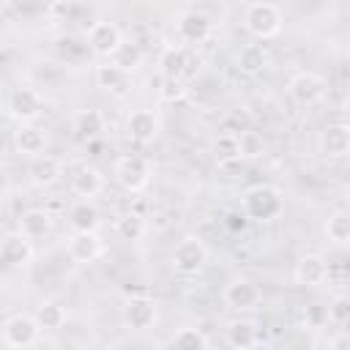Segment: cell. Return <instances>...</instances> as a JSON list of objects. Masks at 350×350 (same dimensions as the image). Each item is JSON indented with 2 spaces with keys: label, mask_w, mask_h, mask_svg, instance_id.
I'll return each instance as SVG.
<instances>
[{
  "label": "cell",
  "mask_w": 350,
  "mask_h": 350,
  "mask_svg": "<svg viewBox=\"0 0 350 350\" xmlns=\"http://www.w3.org/2000/svg\"><path fill=\"white\" fill-rule=\"evenodd\" d=\"M33 317L38 320V325L44 331H60L66 325V309L57 301H41L36 306V314Z\"/></svg>",
  "instance_id": "d4e9b609"
},
{
  "label": "cell",
  "mask_w": 350,
  "mask_h": 350,
  "mask_svg": "<svg viewBox=\"0 0 350 350\" xmlns=\"http://www.w3.org/2000/svg\"><path fill=\"white\" fill-rule=\"evenodd\" d=\"M101 249L98 232H74L68 241V254L74 262H93L101 257Z\"/></svg>",
  "instance_id": "ffe728a7"
},
{
  "label": "cell",
  "mask_w": 350,
  "mask_h": 350,
  "mask_svg": "<svg viewBox=\"0 0 350 350\" xmlns=\"http://www.w3.org/2000/svg\"><path fill=\"white\" fill-rule=\"evenodd\" d=\"M224 336H227V345H230V347L246 350V347H254V345L260 342V328H257V323L249 320V317H235V320L227 323Z\"/></svg>",
  "instance_id": "2e32d148"
},
{
  "label": "cell",
  "mask_w": 350,
  "mask_h": 350,
  "mask_svg": "<svg viewBox=\"0 0 350 350\" xmlns=\"http://www.w3.org/2000/svg\"><path fill=\"white\" fill-rule=\"evenodd\" d=\"M243 27L249 36H254L260 41L273 38L282 30V11L273 3H252L243 14Z\"/></svg>",
  "instance_id": "3957f363"
},
{
  "label": "cell",
  "mask_w": 350,
  "mask_h": 350,
  "mask_svg": "<svg viewBox=\"0 0 350 350\" xmlns=\"http://www.w3.org/2000/svg\"><path fill=\"white\" fill-rule=\"evenodd\" d=\"M0 260L8 268H25V265H30V260H33V238L25 235L22 230L5 232L3 241H0Z\"/></svg>",
  "instance_id": "9c48e42d"
},
{
  "label": "cell",
  "mask_w": 350,
  "mask_h": 350,
  "mask_svg": "<svg viewBox=\"0 0 350 350\" xmlns=\"http://www.w3.org/2000/svg\"><path fill=\"white\" fill-rule=\"evenodd\" d=\"M216 153H219V159L227 164V161H241V156H238V134H221L219 139H216Z\"/></svg>",
  "instance_id": "836d02e7"
},
{
  "label": "cell",
  "mask_w": 350,
  "mask_h": 350,
  "mask_svg": "<svg viewBox=\"0 0 350 350\" xmlns=\"http://www.w3.org/2000/svg\"><path fill=\"white\" fill-rule=\"evenodd\" d=\"M282 208H284V200H282V191L276 186L260 183V186H254L243 194V211H246L249 219L271 221L282 213Z\"/></svg>",
  "instance_id": "6da1fadb"
},
{
  "label": "cell",
  "mask_w": 350,
  "mask_h": 350,
  "mask_svg": "<svg viewBox=\"0 0 350 350\" xmlns=\"http://www.w3.org/2000/svg\"><path fill=\"white\" fill-rule=\"evenodd\" d=\"M101 189H104V178H101V172H98L96 167L82 164V167L74 170V175H71V191H74L77 197L93 200V197L101 194Z\"/></svg>",
  "instance_id": "ac0fdd59"
},
{
  "label": "cell",
  "mask_w": 350,
  "mask_h": 350,
  "mask_svg": "<svg viewBox=\"0 0 350 350\" xmlns=\"http://www.w3.org/2000/svg\"><path fill=\"white\" fill-rule=\"evenodd\" d=\"M304 317H306V325H309V328H323V325H328V320H331L328 306H320V304L309 306Z\"/></svg>",
  "instance_id": "8d00e7d4"
},
{
  "label": "cell",
  "mask_w": 350,
  "mask_h": 350,
  "mask_svg": "<svg viewBox=\"0 0 350 350\" xmlns=\"http://www.w3.org/2000/svg\"><path fill=\"white\" fill-rule=\"evenodd\" d=\"M115 180L126 191H142L150 183V161L139 153H126L115 164Z\"/></svg>",
  "instance_id": "5b68a950"
},
{
  "label": "cell",
  "mask_w": 350,
  "mask_h": 350,
  "mask_svg": "<svg viewBox=\"0 0 350 350\" xmlns=\"http://www.w3.org/2000/svg\"><path fill=\"white\" fill-rule=\"evenodd\" d=\"M224 224H227V230L238 232V230H243V227H246V213L232 211V213H227V216H224Z\"/></svg>",
  "instance_id": "74e56055"
},
{
  "label": "cell",
  "mask_w": 350,
  "mask_h": 350,
  "mask_svg": "<svg viewBox=\"0 0 350 350\" xmlns=\"http://www.w3.org/2000/svg\"><path fill=\"white\" fill-rule=\"evenodd\" d=\"M74 131H77V137H82V139H96V137H101V131H104V115H101L98 109H82V112H77V118H74Z\"/></svg>",
  "instance_id": "cb8c5ba5"
},
{
  "label": "cell",
  "mask_w": 350,
  "mask_h": 350,
  "mask_svg": "<svg viewBox=\"0 0 350 350\" xmlns=\"http://www.w3.org/2000/svg\"><path fill=\"white\" fill-rule=\"evenodd\" d=\"M109 60L118 63V66L126 68V71H134V68L142 63V49H139V44H134V41H123V44L118 46V52H115Z\"/></svg>",
  "instance_id": "1f68e13d"
},
{
  "label": "cell",
  "mask_w": 350,
  "mask_h": 350,
  "mask_svg": "<svg viewBox=\"0 0 350 350\" xmlns=\"http://www.w3.org/2000/svg\"><path fill=\"white\" fill-rule=\"evenodd\" d=\"M328 347L331 350H350V331H342L334 339H328Z\"/></svg>",
  "instance_id": "ab89813d"
},
{
  "label": "cell",
  "mask_w": 350,
  "mask_h": 350,
  "mask_svg": "<svg viewBox=\"0 0 350 350\" xmlns=\"http://www.w3.org/2000/svg\"><path fill=\"white\" fill-rule=\"evenodd\" d=\"M262 153H265V139L257 131L246 129L238 134V156L241 159H260Z\"/></svg>",
  "instance_id": "4dcf8cb0"
},
{
  "label": "cell",
  "mask_w": 350,
  "mask_h": 350,
  "mask_svg": "<svg viewBox=\"0 0 350 350\" xmlns=\"http://www.w3.org/2000/svg\"><path fill=\"white\" fill-rule=\"evenodd\" d=\"M328 314H331L334 323H342L345 325L350 320V298L347 295H336L331 301V306H328Z\"/></svg>",
  "instance_id": "d590c367"
},
{
  "label": "cell",
  "mask_w": 350,
  "mask_h": 350,
  "mask_svg": "<svg viewBox=\"0 0 350 350\" xmlns=\"http://www.w3.org/2000/svg\"><path fill=\"white\" fill-rule=\"evenodd\" d=\"M186 93H189V88L180 82V77H167V79H164V85H161V90H159L161 101H167V104L183 101V98H186Z\"/></svg>",
  "instance_id": "d6a6232c"
},
{
  "label": "cell",
  "mask_w": 350,
  "mask_h": 350,
  "mask_svg": "<svg viewBox=\"0 0 350 350\" xmlns=\"http://www.w3.org/2000/svg\"><path fill=\"white\" fill-rule=\"evenodd\" d=\"M19 230L36 241V238H41V235H46L52 230V216L46 211H41V208H30V211H25L19 216Z\"/></svg>",
  "instance_id": "603a6c76"
},
{
  "label": "cell",
  "mask_w": 350,
  "mask_h": 350,
  "mask_svg": "<svg viewBox=\"0 0 350 350\" xmlns=\"http://www.w3.org/2000/svg\"><path fill=\"white\" fill-rule=\"evenodd\" d=\"M126 131L134 142H153L159 137V118L150 109H134L126 120Z\"/></svg>",
  "instance_id": "5bb4252c"
},
{
  "label": "cell",
  "mask_w": 350,
  "mask_h": 350,
  "mask_svg": "<svg viewBox=\"0 0 350 350\" xmlns=\"http://www.w3.org/2000/svg\"><path fill=\"white\" fill-rule=\"evenodd\" d=\"M123 325L131 328V331H145V328H153L156 320H159V306L153 298L148 295H134L123 304Z\"/></svg>",
  "instance_id": "52a82bcc"
},
{
  "label": "cell",
  "mask_w": 350,
  "mask_h": 350,
  "mask_svg": "<svg viewBox=\"0 0 350 350\" xmlns=\"http://www.w3.org/2000/svg\"><path fill=\"white\" fill-rule=\"evenodd\" d=\"M68 224H71L74 232H98L101 213L90 200H82L68 211Z\"/></svg>",
  "instance_id": "7402d4cb"
},
{
  "label": "cell",
  "mask_w": 350,
  "mask_h": 350,
  "mask_svg": "<svg viewBox=\"0 0 350 350\" xmlns=\"http://www.w3.org/2000/svg\"><path fill=\"white\" fill-rule=\"evenodd\" d=\"M205 262H208V249H205V243L200 238L186 235L183 241L175 243V249H172V268H175V273L197 276L205 268Z\"/></svg>",
  "instance_id": "277c9868"
},
{
  "label": "cell",
  "mask_w": 350,
  "mask_h": 350,
  "mask_svg": "<svg viewBox=\"0 0 350 350\" xmlns=\"http://www.w3.org/2000/svg\"><path fill=\"white\" fill-rule=\"evenodd\" d=\"M268 66V52L260 44H246L238 52V68L243 74H260Z\"/></svg>",
  "instance_id": "484cf974"
},
{
  "label": "cell",
  "mask_w": 350,
  "mask_h": 350,
  "mask_svg": "<svg viewBox=\"0 0 350 350\" xmlns=\"http://www.w3.org/2000/svg\"><path fill=\"white\" fill-rule=\"evenodd\" d=\"M328 279V262L320 254H304L295 262V282L304 287H317Z\"/></svg>",
  "instance_id": "9a60e30c"
},
{
  "label": "cell",
  "mask_w": 350,
  "mask_h": 350,
  "mask_svg": "<svg viewBox=\"0 0 350 350\" xmlns=\"http://www.w3.org/2000/svg\"><path fill=\"white\" fill-rule=\"evenodd\" d=\"M336 183L342 186V189H350V159H345L339 167H336Z\"/></svg>",
  "instance_id": "f35d334b"
},
{
  "label": "cell",
  "mask_w": 350,
  "mask_h": 350,
  "mask_svg": "<svg viewBox=\"0 0 350 350\" xmlns=\"http://www.w3.org/2000/svg\"><path fill=\"white\" fill-rule=\"evenodd\" d=\"M5 109H8V115H11L16 123H30V120H36V118L41 115L44 98H41V93H38L36 88L19 85V88H14V90L8 93Z\"/></svg>",
  "instance_id": "8992f818"
},
{
  "label": "cell",
  "mask_w": 350,
  "mask_h": 350,
  "mask_svg": "<svg viewBox=\"0 0 350 350\" xmlns=\"http://www.w3.org/2000/svg\"><path fill=\"white\" fill-rule=\"evenodd\" d=\"M221 298H224V304H227L230 309L246 312V309H254V306L260 304L262 293H260V287H257L252 279H232V282L224 287Z\"/></svg>",
  "instance_id": "30bf717a"
},
{
  "label": "cell",
  "mask_w": 350,
  "mask_h": 350,
  "mask_svg": "<svg viewBox=\"0 0 350 350\" xmlns=\"http://www.w3.org/2000/svg\"><path fill=\"white\" fill-rule=\"evenodd\" d=\"M224 129H227L230 134H241V131L252 129V115H249L246 109H232V112L224 118Z\"/></svg>",
  "instance_id": "e575fe53"
},
{
  "label": "cell",
  "mask_w": 350,
  "mask_h": 350,
  "mask_svg": "<svg viewBox=\"0 0 350 350\" xmlns=\"http://www.w3.org/2000/svg\"><path fill=\"white\" fill-rule=\"evenodd\" d=\"M41 331H44V328L38 325V320H36L33 314H11V317H5V323H3L0 342H3V347H11V350L36 347Z\"/></svg>",
  "instance_id": "7a4b0ae2"
},
{
  "label": "cell",
  "mask_w": 350,
  "mask_h": 350,
  "mask_svg": "<svg viewBox=\"0 0 350 350\" xmlns=\"http://www.w3.org/2000/svg\"><path fill=\"white\" fill-rule=\"evenodd\" d=\"M325 235L334 243H350V211H334L325 219Z\"/></svg>",
  "instance_id": "f1b7e54d"
},
{
  "label": "cell",
  "mask_w": 350,
  "mask_h": 350,
  "mask_svg": "<svg viewBox=\"0 0 350 350\" xmlns=\"http://www.w3.org/2000/svg\"><path fill=\"white\" fill-rule=\"evenodd\" d=\"M170 347H180V350H205V347H211V339H208L200 328H180V331L170 339Z\"/></svg>",
  "instance_id": "f546056e"
},
{
  "label": "cell",
  "mask_w": 350,
  "mask_h": 350,
  "mask_svg": "<svg viewBox=\"0 0 350 350\" xmlns=\"http://www.w3.org/2000/svg\"><path fill=\"white\" fill-rule=\"evenodd\" d=\"M287 93H290V98L295 104L312 107V104H317L325 96V79L320 74H314V71H301V74H295L290 79Z\"/></svg>",
  "instance_id": "ba28073f"
},
{
  "label": "cell",
  "mask_w": 350,
  "mask_h": 350,
  "mask_svg": "<svg viewBox=\"0 0 350 350\" xmlns=\"http://www.w3.org/2000/svg\"><path fill=\"white\" fill-rule=\"evenodd\" d=\"M96 85L112 96H126L131 90V71L120 68L118 63L107 60L101 66H96Z\"/></svg>",
  "instance_id": "7c38bea8"
},
{
  "label": "cell",
  "mask_w": 350,
  "mask_h": 350,
  "mask_svg": "<svg viewBox=\"0 0 350 350\" xmlns=\"http://www.w3.org/2000/svg\"><path fill=\"white\" fill-rule=\"evenodd\" d=\"M120 44H123V36L112 22H96L88 30V46L98 57H112Z\"/></svg>",
  "instance_id": "8fae6325"
},
{
  "label": "cell",
  "mask_w": 350,
  "mask_h": 350,
  "mask_svg": "<svg viewBox=\"0 0 350 350\" xmlns=\"http://www.w3.org/2000/svg\"><path fill=\"white\" fill-rule=\"evenodd\" d=\"M320 150L328 159H347L350 156V129L342 120L325 126L320 134Z\"/></svg>",
  "instance_id": "4fadbf2b"
},
{
  "label": "cell",
  "mask_w": 350,
  "mask_h": 350,
  "mask_svg": "<svg viewBox=\"0 0 350 350\" xmlns=\"http://www.w3.org/2000/svg\"><path fill=\"white\" fill-rule=\"evenodd\" d=\"M14 148L22 153V156H41L44 148H46V134L44 129L33 126V123H19L16 131H14Z\"/></svg>",
  "instance_id": "e0dca14e"
},
{
  "label": "cell",
  "mask_w": 350,
  "mask_h": 350,
  "mask_svg": "<svg viewBox=\"0 0 350 350\" xmlns=\"http://www.w3.org/2000/svg\"><path fill=\"white\" fill-rule=\"evenodd\" d=\"M178 33H180L183 41L200 44V41H205L211 36V19L202 11H186L178 19Z\"/></svg>",
  "instance_id": "44dd1931"
},
{
  "label": "cell",
  "mask_w": 350,
  "mask_h": 350,
  "mask_svg": "<svg viewBox=\"0 0 350 350\" xmlns=\"http://www.w3.org/2000/svg\"><path fill=\"white\" fill-rule=\"evenodd\" d=\"M186 63H189V57H186L183 46H167L159 55V71L164 77H180L186 71Z\"/></svg>",
  "instance_id": "83f0119b"
},
{
  "label": "cell",
  "mask_w": 350,
  "mask_h": 350,
  "mask_svg": "<svg viewBox=\"0 0 350 350\" xmlns=\"http://www.w3.org/2000/svg\"><path fill=\"white\" fill-rule=\"evenodd\" d=\"M145 230H148V224H145V219L139 216V213H134V211H129V213H120L118 219H115V232H118V238H123V241H139L142 235H145Z\"/></svg>",
  "instance_id": "4316f807"
},
{
  "label": "cell",
  "mask_w": 350,
  "mask_h": 350,
  "mask_svg": "<svg viewBox=\"0 0 350 350\" xmlns=\"http://www.w3.org/2000/svg\"><path fill=\"white\" fill-rule=\"evenodd\" d=\"M27 175H30V180H33L36 186L46 189V186H52V183L60 180L63 167H60V161H57L55 156L41 153V156H33V161H30V167H27Z\"/></svg>",
  "instance_id": "d6986e66"
},
{
  "label": "cell",
  "mask_w": 350,
  "mask_h": 350,
  "mask_svg": "<svg viewBox=\"0 0 350 350\" xmlns=\"http://www.w3.org/2000/svg\"><path fill=\"white\" fill-rule=\"evenodd\" d=\"M342 123H345V126L350 129V98H347V101L342 104Z\"/></svg>",
  "instance_id": "60d3db41"
}]
</instances>
